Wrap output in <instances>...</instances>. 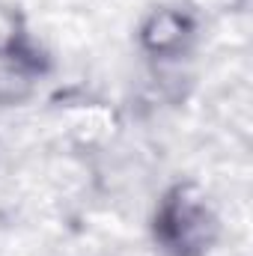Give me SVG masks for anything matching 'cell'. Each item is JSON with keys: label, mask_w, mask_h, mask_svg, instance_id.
I'll list each match as a JSON object with an SVG mask.
<instances>
[{"label": "cell", "mask_w": 253, "mask_h": 256, "mask_svg": "<svg viewBox=\"0 0 253 256\" xmlns=\"http://www.w3.org/2000/svg\"><path fill=\"white\" fill-rule=\"evenodd\" d=\"M42 74V57L33 45L21 51L0 54V104H18L30 96L33 84Z\"/></svg>", "instance_id": "obj_3"}, {"label": "cell", "mask_w": 253, "mask_h": 256, "mask_svg": "<svg viewBox=\"0 0 253 256\" xmlns=\"http://www.w3.org/2000/svg\"><path fill=\"white\" fill-rule=\"evenodd\" d=\"M27 45H33V42H30V36H27V30H24L21 15H18L9 3L0 0V54H3V51H21V48H27Z\"/></svg>", "instance_id": "obj_4"}, {"label": "cell", "mask_w": 253, "mask_h": 256, "mask_svg": "<svg viewBox=\"0 0 253 256\" xmlns=\"http://www.w3.org/2000/svg\"><path fill=\"white\" fill-rule=\"evenodd\" d=\"M194 33H196V24L185 9L158 6L143 18V24L137 30V39H140V48L149 57L176 60L188 51V45L194 42Z\"/></svg>", "instance_id": "obj_2"}, {"label": "cell", "mask_w": 253, "mask_h": 256, "mask_svg": "<svg viewBox=\"0 0 253 256\" xmlns=\"http://www.w3.org/2000/svg\"><path fill=\"white\" fill-rule=\"evenodd\" d=\"M220 236V220L194 182H179L161 196L155 242L170 256H206Z\"/></svg>", "instance_id": "obj_1"}]
</instances>
